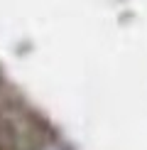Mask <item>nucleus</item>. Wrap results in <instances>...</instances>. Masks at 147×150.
I'll return each instance as SVG.
<instances>
[{"mask_svg":"<svg viewBox=\"0 0 147 150\" xmlns=\"http://www.w3.org/2000/svg\"><path fill=\"white\" fill-rule=\"evenodd\" d=\"M47 150H57V148H47Z\"/></svg>","mask_w":147,"mask_h":150,"instance_id":"obj_1","label":"nucleus"}]
</instances>
